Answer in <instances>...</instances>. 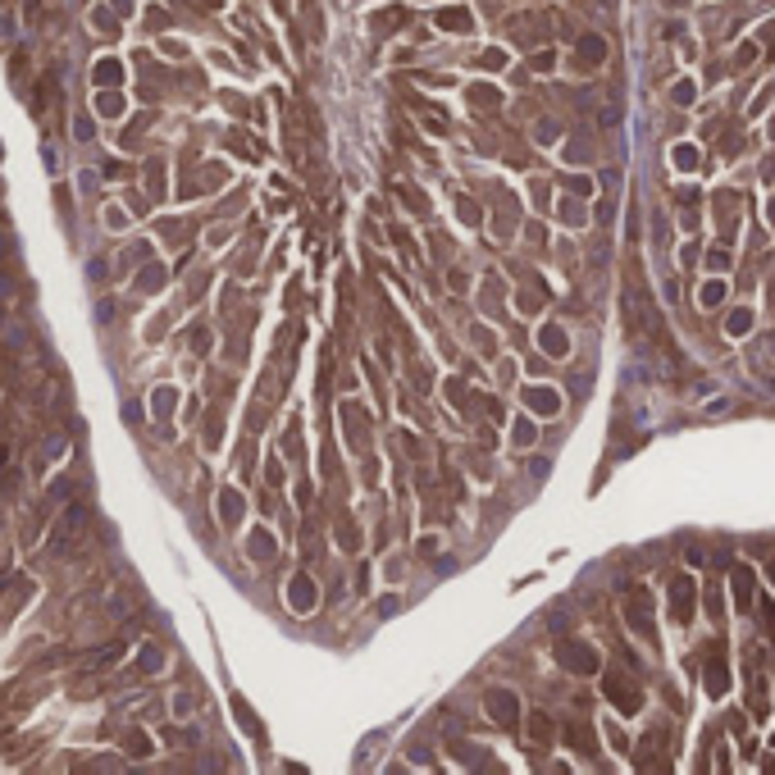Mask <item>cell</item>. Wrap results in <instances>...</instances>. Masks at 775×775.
<instances>
[{
	"mask_svg": "<svg viewBox=\"0 0 775 775\" xmlns=\"http://www.w3.org/2000/svg\"><path fill=\"white\" fill-rule=\"evenodd\" d=\"M748 602H753V575H748L743 566H734V607L748 612Z\"/></svg>",
	"mask_w": 775,
	"mask_h": 775,
	"instance_id": "cell-6",
	"label": "cell"
},
{
	"mask_svg": "<svg viewBox=\"0 0 775 775\" xmlns=\"http://www.w3.org/2000/svg\"><path fill=\"white\" fill-rule=\"evenodd\" d=\"M488 707H492V716H497L502 725H511V721H515V702L506 698V693H497V688L488 693Z\"/></svg>",
	"mask_w": 775,
	"mask_h": 775,
	"instance_id": "cell-7",
	"label": "cell"
},
{
	"mask_svg": "<svg viewBox=\"0 0 775 775\" xmlns=\"http://www.w3.org/2000/svg\"><path fill=\"white\" fill-rule=\"evenodd\" d=\"M579 55H584V64H602L607 42H602V37H579Z\"/></svg>",
	"mask_w": 775,
	"mask_h": 775,
	"instance_id": "cell-8",
	"label": "cell"
},
{
	"mask_svg": "<svg viewBox=\"0 0 775 775\" xmlns=\"http://www.w3.org/2000/svg\"><path fill=\"white\" fill-rule=\"evenodd\" d=\"M0 256H5V238H0Z\"/></svg>",
	"mask_w": 775,
	"mask_h": 775,
	"instance_id": "cell-15",
	"label": "cell"
},
{
	"mask_svg": "<svg viewBox=\"0 0 775 775\" xmlns=\"http://www.w3.org/2000/svg\"><path fill=\"white\" fill-rule=\"evenodd\" d=\"M529 734H534L538 743H552V721H547V711H529Z\"/></svg>",
	"mask_w": 775,
	"mask_h": 775,
	"instance_id": "cell-9",
	"label": "cell"
},
{
	"mask_svg": "<svg viewBox=\"0 0 775 775\" xmlns=\"http://www.w3.org/2000/svg\"><path fill=\"white\" fill-rule=\"evenodd\" d=\"M607 698H612V707H616V711L634 716V711L643 707V688L634 684L625 670H612V675H607Z\"/></svg>",
	"mask_w": 775,
	"mask_h": 775,
	"instance_id": "cell-1",
	"label": "cell"
},
{
	"mask_svg": "<svg viewBox=\"0 0 775 775\" xmlns=\"http://www.w3.org/2000/svg\"><path fill=\"white\" fill-rule=\"evenodd\" d=\"M670 602H675L670 616H675L679 625H688V616H693V579H688V575H679L675 584H670Z\"/></svg>",
	"mask_w": 775,
	"mask_h": 775,
	"instance_id": "cell-4",
	"label": "cell"
},
{
	"mask_svg": "<svg viewBox=\"0 0 775 775\" xmlns=\"http://www.w3.org/2000/svg\"><path fill=\"white\" fill-rule=\"evenodd\" d=\"M612 219H616V201H602L598 206V224H612Z\"/></svg>",
	"mask_w": 775,
	"mask_h": 775,
	"instance_id": "cell-12",
	"label": "cell"
},
{
	"mask_svg": "<svg viewBox=\"0 0 775 775\" xmlns=\"http://www.w3.org/2000/svg\"><path fill=\"white\" fill-rule=\"evenodd\" d=\"M543 342H547V347H552V356H561V347H566V338H561V333H547Z\"/></svg>",
	"mask_w": 775,
	"mask_h": 775,
	"instance_id": "cell-13",
	"label": "cell"
},
{
	"mask_svg": "<svg viewBox=\"0 0 775 775\" xmlns=\"http://www.w3.org/2000/svg\"><path fill=\"white\" fill-rule=\"evenodd\" d=\"M438 23H447V28H465V14H461V10H447V14H438Z\"/></svg>",
	"mask_w": 775,
	"mask_h": 775,
	"instance_id": "cell-11",
	"label": "cell"
},
{
	"mask_svg": "<svg viewBox=\"0 0 775 775\" xmlns=\"http://www.w3.org/2000/svg\"><path fill=\"white\" fill-rule=\"evenodd\" d=\"M725 679H730V675H725V661H721V657H711V666H707V688L716 693V698L725 693Z\"/></svg>",
	"mask_w": 775,
	"mask_h": 775,
	"instance_id": "cell-10",
	"label": "cell"
},
{
	"mask_svg": "<svg viewBox=\"0 0 775 775\" xmlns=\"http://www.w3.org/2000/svg\"><path fill=\"white\" fill-rule=\"evenodd\" d=\"M625 621H630L634 634H643L648 643L657 639L652 630V598H648V589H630V602H625Z\"/></svg>",
	"mask_w": 775,
	"mask_h": 775,
	"instance_id": "cell-2",
	"label": "cell"
},
{
	"mask_svg": "<svg viewBox=\"0 0 775 775\" xmlns=\"http://www.w3.org/2000/svg\"><path fill=\"white\" fill-rule=\"evenodd\" d=\"M566 743L575 748V753H593V730L584 721H570L566 725Z\"/></svg>",
	"mask_w": 775,
	"mask_h": 775,
	"instance_id": "cell-5",
	"label": "cell"
},
{
	"mask_svg": "<svg viewBox=\"0 0 775 775\" xmlns=\"http://www.w3.org/2000/svg\"><path fill=\"white\" fill-rule=\"evenodd\" d=\"M766 634H775V612L766 607Z\"/></svg>",
	"mask_w": 775,
	"mask_h": 775,
	"instance_id": "cell-14",
	"label": "cell"
},
{
	"mask_svg": "<svg viewBox=\"0 0 775 775\" xmlns=\"http://www.w3.org/2000/svg\"><path fill=\"white\" fill-rule=\"evenodd\" d=\"M557 661L566 670H575V675H589V670H598V652H593L589 643H557Z\"/></svg>",
	"mask_w": 775,
	"mask_h": 775,
	"instance_id": "cell-3",
	"label": "cell"
}]
</instances>
